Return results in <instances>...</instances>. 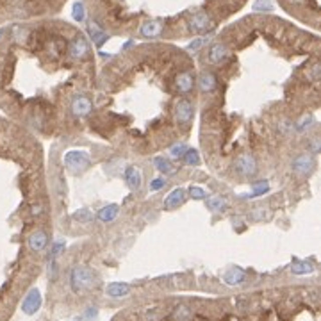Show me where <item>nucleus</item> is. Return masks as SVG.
I'll return each mask as SVG.
<instances>
[{"label":"nucleus","instance_id":"nucleus-1","mask_svg":"<svg viewBox=\"0 0 321 321\" xmlns=\"http://www.w3.org/2000/svg\"><path fill=\"white\" fill-rule=\"evenodd\" d=\"M70 282H72L73 291H88L95 285L96 282V275L91 268L88 266H75L72 269V275H70Z\"/></svg>","mask_w":321,"mask_h":321},{"label":"nucleus","instance_id":"nucleus-2","mask_svg":"<svg viewBox=\"0 0 321 321\" xmlns=\"http://www.w3.org/2000/svg\"><path fill=\"white\" fill-rule=\"evenodd\" d=\"M89 165H91V159L84 150H72L64 155V166L72 173H82Z\"/></svg>","mask_w":321,"mask_h":321},{"label":"nucleus","instance_id":"nucleus-3","mask_svg":"<svg viewBox=\"0 0 321 321\" xmlns=\"http://www.w3.org/2000/svg\"><path fill=\"white\" fill-rule=\"evenodd\" d=\"M234 168H236V172L239 173V175L252 177L255 175L257 172V160L253 159V155H250V153H243V155H239L236 159Z\"/></svg>","mask_w":321,"mask_h":321},{"label":"nucleus","instance_id":"nucleus-4","mask_svg":"<svg viewBox=\"0 0 321 321\" xmlns=\"http://www.w3.org/2000/svg\"><path fill=\"white\" fill-rule=\"evenodd\" d=\"M314 166H316V160H314V157L310 155V153H303V155H298L296 159L293 160V172L296 173V175H309V173H312Z\"/></svg>","mask_w":321,"mask_h":321},{"label":"nucleus","instance_id":"nucleus-5","mask_svg":"<svg viewBox=\"0 0 321 321\" xmlns=\"http://www.w3.org/2000/svg\"><path fill=\"white\" fill-rule=\"evenodd\" d=\"M213 27H214V22L207 13H197V15H193L191 20H189V29H191L193 32H207Z\"/></svg>","mask_w":321,"mask_h":321},{"label":"nucleus","instance_id":"nucleus-6","mask_svg":"<svg viewBox=\"0 0 321 321\" xmlns=\"http://www.w3.org/2000/svg\"><path fill=\"white\" fill-rule=\"evenodd\" d=\"M91 109H93V104H91V100H89L88 96L79 95V96H75V98L72 100L73 116H77V118L88 116L89 112H91Z\"/></svg>","mask_w":321,"mask_h":321},{"label":"nucleus","instance_id":"nucleus-7","mask_svg":"<svg viewBox=\"0 0 321 321\" xmlns=\"http://www.w3.org/2000/svg\"><path fill=\"white\" fill-rule=\"evenodd\" d=\"M193 104L189 100H186V98H182V100H179L175 104V120L179 121V123H188V121H191L193 118Z\"/></svg>","mask_w":321,"mask_h":321},{"label":"nucleus","instance_id":"nucleus-8","mask_svg":"<svg viewBox=\"0 0 321 321\" xmlns=\"http://www.w3.org/2000/svg\"><path fill=\"white\" fill-rule=\"evenodd\" d=\"M229 57V48L225 47L223 43H214L211 45L207 52V61L211 64H221L225 59Z\"/></svg>","mask_w":321,"mask_h":321},{"label":"nucleus","instance_id":"nucleus-9","mask_svg":"<svg viewBox=\"0 0 321 321\" xmlns=\"http://www.w3.org/2000/svg\"><path fill=\"white\" fill-rule=\"evenodd\" d=\"M125 181H127V186L132 191H137L143 186V172L137 166H128L125 170Z\"/></svg>","mask_w":321,"mask_h":321},{"label":"nucleus","instance_id":"nucleus-10","mask_svg":"<svg viewBox=\"0 0 321 321\" xmlns=\"http://www.w3.org/2000/svg\"><path fill=\"white\" fill-rule=\"evenodd\" d=\"M40 303H41V294L38 289H31L25 296L24 303H22V310L25 314H34L38 309H40Z\"/></svg>","mask_w":321,"mask_h":321},{"label":"nucleus","instance_id":"nucleus-11","mask_svg":"<svg viewBox=\"0 0 321 321\" xmlns=\"http://www.w3.org/2000/svg\"><path fill=\"white\" fill-rule=\"evenodd\" d=\"M27 243H29V248H31L32 252H43V250L47 248L48 237L43 230H36V232H32L31 236H29Z\"/></svg>","mask_w":321,"mask_h":321},{"label":"nucleus","instance_id":"nucleus-12","mask_svg":"<svg viewBox=\"0 0 321 321\" xmlns=\"http://www.w3.org/2000/svg\"><path fill=\"white\" fill-rule=\"evenodd\" d=\"M88 52H89V47H88V41L84 40V36H77L75 40L72 41V45H70V56H72L73 59H82Z\"/></svg>","mask_w":321,"mask_h":321},{"label":"nucleus","instance_id":"nucleus-13","mask_svg":"<svg viewBox=\"0 0 321 321\" xmlns=\"http://www.w3.org/2000/svg\"><path fill=\"white\" fill-rule=\"evenodd\" d=\"M198 89L202 93H211L216 89V77L211 72H204L198 77Z\"/></svg>","mask_w":321,"mask_h":321},{"label":"nucleus","instance_id":"nucleus-14","mask_svg":"<svg viewBox=\"0 0 321 321\" xmlns=\"http://www.w3.org/2000/svg\"><path fill=\"white\" fill-rule=\"evenodd\" d=\"M141 36L143 38H157L163 32V24L157 20H152V22H146V24L141 25L139 29Z\"/></svg>","mask_w":321,"mask_h":321},{"label":"nucleus","instance_id":"nucleus-15","mask_svg":"<svg viewBox=\"0 0 321 321\" xmlns=\"http://www.w3.org/2000/svg\"><path fill=\"white\" fill-rule=\"evenodd\" d=\"M205 202H207V207L213 213H223L225 209L229 207V200L225 197H220V195H213V197L205 198Z\"/></svg>","mask_w":321,"mask_h":321},{"label":"nucleus","instance_id":"nucleus-16","mask_svg":"<svg viewBox=\"0 0 321 321\" xmlns=\"http://www.w3.org/2000/svg\"><path fill=\"white\" fill-rule=\"evenodd\" d=\"M118 213H120V207L116 204H111L98 211V220L102 223H111V221H114L118 218Z\"/></svg>","mask_w":321,"mask_h":321},{"label":"nucleus","instance_id":"nucleus-17","mask_svg":"<svg viewBox=\"0 0 321 321\" xmlns=\"http://www.w3.org/2000/svg\"><path fill=\"white\" fill-rule=\"evenodd\" d=\"M184 198H186V191H184V189H182V188L173 189V191L168 195V198L165 200V207L166 209H175L177 205H181L182 202H184Z\"/></svg>","mask_w":321,"mask_h":321},{"label":"nucleus","instance_id":"nucleus-18","mask_svg":"<svg viewBox=\"0 0 321 321\" xmlns=\"http://www.w3.org/2000/svg\"><path fill=\"white\" fill-rule=\"evenodd\" d=\"M245 277H246V273L241 268H230L229 271L223 275V280L229 285H236V284H241V282L245 280Z\"/></svg>","mask_w":321,"mask_h":321},{"label":"nucleus","instance_id":"nucleus-19","mask_svg":"<svg viewBox=\"0 0 321 321\" xmlns=\"http://www.w3.org/2000/svg\"><path fill=\"white\" fill-rule=\"evenodd\" d=\"M177 89L182 93H189L193 89V77L191 73L184 72L177 77Z\"/></svg>","mask_w":321,"mask_h":321},{"label":"nucleus","instance_id":"nucleus-20","mask_svg":"<svg viewBox=\"0 0 321 321\" xmlns=\"http://www.w3.org/2000/svg\"><path fill=\"white\" fill-rule=\"evenodd\" d=\"M105 293H107L109 296H112V298H120V296H125V294L130 293V285H127V284H111V285H107Z\"/></svg>","mask_w":321,"mask_h":321},{"label":"nucleus","instance_id":"nucleus-21","mask_svg":"<svg viewBox=\"0 0 321 321\" xmlns=\"http://www.w3.org/2000/svg\"><path fill=\"white\" fill-rule=\"evenodd\" d=\"M89 36L93 38V43L96 45V47H102V45L107 41V34H105L102 29H98L95 24H89Z\"/></svg>","mask_w":321,"mask_h":321},{"label":"nucleus","instance_id":"nucleus-22","mask_svg":"<svg viewBox=\"0 0 321 321\" xmlns=\"http://www.w3.org/2000/svg\"><path fill=\"white\" fill-rule=\"evenodd\" d=\"M314 271V264L309 261H296L294 264H291V273L294 275H307V273Z\"/></svg>","mask_w":321,"mask_h":321},{"label":"nucleus","instance_id":"nucleus-23","mask_svg":"<svg viewBox=\"0 0 321 321\" xmlns=\"http://www.w3.org/2000/svg\"><path fill=\"white\" fill-rule=\"evenodd\" d=\"M182 159H184V165H188V166H198L200 165V153H198V150H195V148L186 150V153L182 155Z\"/></svg>","mask_w":321,"mask_h":321},{"label":"nucleus","instance_id":"nucleus-24","mask_svg":"<svg viewBox=\"0 0 321 321\" xmlns=\"http://www.w3.org/2000/svg\"><path fill=\"white\" fill-rule=\"evenodd\" d=\"M269 191V184L268 182H257V184H253V191H250L248 195H245L246 198H255V197H261V195H264V193Z\"/></svg>","mask_w":321,"mask_h":321},{"label":"nucleus","instance_id":"nucleus-25","mask_svg":"<svg viewBox=\"0 0 321 321\" xmlns=\"http://www.w3.org/2000/svg\"><path fill=\"white\" fill-rule=\"evenodd\" d=\"M73 220L79 221V223H89L93 220V213L89 209H79L73 213Z\"/></svg>","mask_w":321,"mask_h":321},{"label":"nucleus","instance_id":"nucleus-26","mask_svg":"<svg viewBox=\"0 0 321 321\" xmlns=\"http://www.w3.org/2000/svg\"><path fill=\"white\" fill-rule=\"evenodd\" d=\"M153 165H155V168L159 170L160 173H165V175H168V173H173V166L170 165V160L166 159H160V157H157L155 160H153Z\"/></svg>","mask_w":321,"mask_h":321},{"label":"nucleus","instance_id":"nucleus-27","mask_svg":"<svg viewBox=\"0 0 321 321\" xmlns=\"http://www.w3.org/2000/svg\"><path fill=\"white\" fill-rule=\"evenodd\" d=\"M72 16H73V20L84 22V18H86V9H84V4H82V2H75V4H73Z\"/></svg>","mask_w":321,"mask_h":321},{"label":"nucleus","instance_id":"nucleus-28","mask_svg":"<svg viewBox=\"0 0 321 321\" xmlns=\"http://www.w3.org/2000/svg\"><path fill=\"white\" fill-rule=\"evenodd\" d=\"M312 123H314V118L310 116V114H305V116H301L300 120H298V123H296V130H298V132H303L305 128H309Z\"/></svg>","mask_w":321,"mask_h":321},{"label":"nucleus","instance_id":"nucleus-29","mask_svg":"<svg viewBox=\"0 0 321 321\" xmlns=\"http://www.w3.org/2000/svg\"><path fill=\"white\" fill-rule=\"evenodd\" d=\"M189 197L193 200H204V198H207V195H205V189L200 188V186H191L189 188Z\"/></svg>","mask_w":321,"mask_h":321},{"label":"nucleus","instance_id":"nucleus-30","mask_svg":"<svg viewBox=\"0 0 321 321\" xmlns=\"http://www.w3.org/2000/svg\"><path fill=\"white\" fill-rule=\"evenodd\" d=\"M273 2L271 0H255L253 2V11H271Z\"/></svg>","mask_w":321,"mask_h":321},{"label":"nucleus","instance_id":"nucleus-31","mask_svg":"<svg viewBox=\"0 0 321 321\" xmlns=\"http://www.w3.org/2000/svg\"><path fill=\"white\" fill-rule=\"evenodd\" d=\"M63 250H64V241H61V239L56 241V243H54V246H52V250H50V255H48V259L54 262V259H56V257L59 255Z\"/></svg>","mask_w":321,"mask_h":321},{"label":"nucleus","instance_id":"nucleus-32","mask_svg":"<svg viewBox=\"0 0 321 321\" xmlns=\"http://www.w3.org/2000/svg\"><path fill=\"white\" fill-rule=\"evenodd\" d=\"M186 144L184 143H177L172 146V150H170V153H172V157H182L186 153Z\"/></svg>","mask_w":321,"mask_h":321},{"label":"nucleus","instance_id":"nucleus-33","mask_svg":"<svg viewBox=\"0 0 321 321\" xmlns=\"http://www.w3.org/2000/svg\"><path fill=\"white\" fill-rule=\"evenodd\" d=\"M165 184H166V179H155V181L150 182V189H152V191H159L160 188H165Z\"/></svg>","mask_w":321,"mask_h":321},{"label":"nucleus","instance_id":"nucleus-34","mask_svg":"<svg viewBox=\"0 0 321 321\" xmlns=\"http://www.w3.org/2000/svg\"><path fill=\"white\" fill-rule=\"evenodd\" d=\"M205 43H207V40H205V38H202V40H197V41H193V43L188 45V50H193V52H197L198 48H200L202 45H205Z\"/></svg>","mask_w":321,"mask_h":321},{"label":"nucleus","instance_id":"nucleus-35","mask_svg":"<svg viewBox=\"0 0 321 321\" xmlns=\"http://www.w3.org/2000/svg\"><path fill=\"white\" fill-rule=\"evenodd\" d=\"M250 216H252L253 220H262V218L266 216V211L264 209H257V211H252V213H250Z\"/></svg>","mask_w":321,"mask_h":321},{"label":"nucleus","instance_id":"nucleus-36","mask_svg":"<svg viewBox=\"0 0 321 321\" xmlns=\"http://www.w3.org/2000/svg\"><path fill=\"white\" fill-rule=\"evenodd\" d=\"M310 77H312V79L314 80H317V79H319V64H314V66H312V72H310Z\"/></svg>","mask_w":321,"mask_h":321},{"label":"nucleus","instance_id":"nucleus-37","mask_svg":"<svg viewBox=\"0 0 321 321\" xmlns=\"http://www.w3.org/2000/svg\"><path fill=\"white\" fill-rule=\"evenodd\" d=\"M310 150H312L314 153H316L317 150H319V139H317V137H316V139L310 141Z\"/></svg>","mask_w":321,"mask_h":321},{"label":"nucleus","instance_id":"nucleus-38","mask_svg":"<svg viewBox=\"0 0 321 321\" xmlns=\"http://www.w3.org/2000/svg\"><path fill=\"white\" fill-rule=\"evenodd\" d=\"M4 32H6V31H4V29H0V38L4 36Z\"/></svg>","mask_w":321,"mask_h":321}]
</instances>
